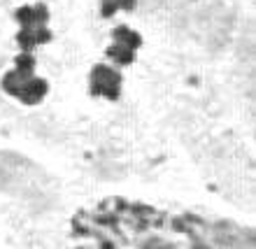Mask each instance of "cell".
<instances>
[{
    "mask_svg": "<svg viewBox=\"0 0 256 249\" xmlns=\"http://www.w3.org/2000/svg\"><path fill=\"white\" fill-rule=\"evenodd\" d=\"M91 96H102L108 100H119L122 74L110 66H96L91 70Z\"/></svg>",
    "mask_w": 256,
    "mask_h": 249,
    "instance_id": "cell-4",
    "label": "cell"
},
{
    "mask_svg": "<svg viewBox=\"0 0 256 249\" xmlns=\"http://www.w3.org/2000/svg\"><path fill=\"white\" fill-rule=\"evenodd\" d=\"M35 66H38L35 56L21 52L14 58V70L2 74V82H0L2 91L21 100L24 105H40L49 94V82L35 77Z\"/></svg>",
    "mask_w": 256,
    "mask_h": 249,
    "instance_id": "cell-1",
    "label": "cell"
},
{
    "mask_svg": "<svg viewBox=\"0 0 256 249\" xmlns=\"http://www.w3.org/2000/svg\"><path fill=\"white\" fill-rule=\"evenodd\" d=\"M135 7H138V0H102L100 14H102V19H110V16H114L119 10H124V12H135Z\"/></svg>",
    "mask_w": 256,
    "mask_h": 249,
    "instance_id": "cell-5",
    "label": "cell"
},
{
    "mask_svg": "<svg viewBox=\"0 0 256 249\" xmlns=\"http://www.w3.org/2000/svg\"><path fill=\"white\" fill-rule=\"evenodd\" d=\"M112 40L114 44L105 49V56L114 61V66H130L135 61V52L142 47V35L128 26H116L112 30Z\"/></svg>",
    "mask_w": 256,
    "mask_h": 249,
    "instance_id": "cell-3",
    "label": "cell"
},
{
    "mask_svg": "<svg viewBox=\"0 0 256 249\" xmlns=\"http://www.w3.org/2000/svg\"><path fill=\"white\" fill-rule=\"evenodd\" d=\"M14 19L21 24V30L16 35V44L21 52H33L38 44H47L52 42V30L47 28L49 24V7L44 2H35V5H21L14 10Z\"/></svg>",
    "mask_w": 256,
    "mask_h": 249,
    "instance_id": "cell-2",
    "label": "cell"
}]
</instances>
